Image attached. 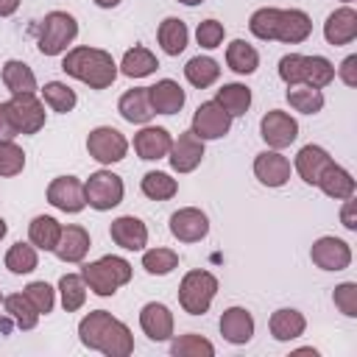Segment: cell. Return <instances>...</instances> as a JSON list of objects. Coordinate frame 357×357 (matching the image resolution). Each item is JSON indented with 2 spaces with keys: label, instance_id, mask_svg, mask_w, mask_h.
<instances>
[{
  "label": "cell",
  "instance_id": "39",
  "mask_svg": "<svg viewBox=\"0 0 357 357\" xmlns=\"http://www.w3.org/2000/svg\"><path fill=\"white\" fill-rule=\"evenodd\" d=\"M39 265V254H36V245L31 243H14L8 251H6V268L14 273V276H22V273H31L36 271Z\"/></svg>",
  "mask_w": 357,
  "mask_h": 357
},
{
  "label": "cell",
  "instance_id": "3",
  "mask_svg": "<svg viewBox=\"0 0 357 357\" xmlns=\"http://www.w3.org/2000/svg\"><path fill=\"white\" fill-rule=\"evenodd\" d=\"M131 273H134L131 262L123 259V257H117V254H106V257H100L95 262H86L81 268V276H84L86 287L95 296H103V298L106 296H114L123 284H128L131 282Z\"/></svg>",
  "mask_w": 357,
  "mask_h": 357
},
{
  "label": "cell",
  "instance_id": "12",
  "mask_svg": "<svg viewBox=\"0 0 357 357\" xmlns=\"http://www.w3.org/2000/svg\"><path fill=\"white\" fill-rule=\"evenodd\" d=\"M310 259L321 271H346L351 265V248H349L346 240L332 237V234H324V237H318L312 243Z\"/></svg>",
  "mask_w": 357,
  "mask_h": 357
},
{
  "label": "cell",
  "instance_id": "2",
  "mask_svg": "<svg viewBox=\"0 0 357 357\" xmlns=\"http://www.w3.org/2000/svg\"><path fill=\"white\" fill-rule=\"evenodd\" d=\"M61 70L70 75V78H78L81 84H86L89 89H106L114 84L117 78V64L112 59V53L100 50V47H73L64 53L61 59Z\"/></svg>",
  "mask_w": 357,
  "mask_h": 357
},
{
  "label": "cell",
  "instance_id": "9",
  "mask_svg": "<svg viewBox=\"0 0 357 357\" xmlns=\"http://www.w3.org/2000/svg\"><path fill=\"white\" fill-rule=\"evenodd\" d=\"M259 134H262V139L268 142V148L282 151V148H287V145L296 142V137H298V123H296V117H290L287 112L271 109V112H265L262 120H259Z\"/></svg>",
  "mask_w": 357,
  "mask_h": 357
},
{
  "label": "cell",
  "instance_id": "8",
  "mask_svg": "<svg viewBox=\"0 0 357 357\" xmlns=\"http://www.w3.org/2000/svg\"><path fill=\"white\" fill-rule=\"evenodd\" d=\"M8 112H11V123H14L17 134H39L45 128V117H47L45 114V103L33 92L11 95Z\"/></svg>",
  "mask_w": 357,
  "mask_h": 357
},
{
  "label": "cell",
  "instance_id": "49",
  "mask_svg": "<svg viewBox=\"0 0 357 357\" xmlns=\"http://www.w3.org/2000/svg\"><path fill=\"white\" fill-rule=\"evenodd\" d=\"M335 307L346 315V318H357V282H343L335 287L332 293Z\"/></svg>",
  "mask_w": 357,
  "mask_h": 357
},
{
  "label": "cell",
  "instance_id": "18",
  "mask_svg": "<svg viewBox=\"0 0 357 357\" xmlns=\"http://www.w3.org/2000/svg\"><path fill=\"white\" fill-rule=\"evenodd\" d=\"M89 245H92L89 231L78 223H67V226H61V234H59V243H56L53 254L61 262H84Z\"/></svg>",
  "mask_w": 357,
  "mask_h": 357
},
{
  "label": "cell",
  "instance_id": "14",
  "mask_svg": "<svg viewBox=\"0 0 357 357\" xmlns=\"http://www.w3.org/2000/svg\"><path fill=\"white\" fill-rule=\"evenodd\" d=\"M167 159H170V167L176 173H192L204 159V139H198L192 131H181L173 139Z\"/></svg>",
  "mask_w": 357,
  "mask_h": 357
},
{
  "label": "cell",
  "instance_id": "45",
  "mask_svg": "<svg viewBox=\"0 0 357 357\" xmlns=\"http://www.w3.org/2000/svg\"><path fill=\"white\" fill-rule=\"evenodd\" d=\"M25 170V151L14 139H0V178H11Z\"/></svg>",
  "mask_w": 357,
  "mask_h": 357
},
{
  "label": "cell",
  "instance_id": "50",
  "mask_svg": "<svg viewBox=\"0 0 357 357\" xmlns=\"http://www.w3.org/2000/svg\"><path fill=\"white\" fill-rule=\"evenodd\" d=\"M337 75L346 86H357V56H346L343 64L337 67Z\"/></svg>",
  "mask_w": 357,
  "mask_h": 357
},
{
  "label": "cell",
  "instance_id": "48",
  "mask_svg": "<svg viewBox=\"0 0 357 357\" xmlns=\"http://www.w3.org/2000/svg\"><path fill=\"white\" fill-rule=\"evenodd\" d=\"M279 78L287 86H296L304 81V56L301 53H287L279 59Z\"/></svg>",
  "mask_w": 357,
  "mask_h": 357
},
{
  "label": "cell",
  "instance_id": "6",
  "mask_svg": "<svg viewBox=\"0 0 357 357\" xmlns=\"http://www.w3.org/2000/svg\"><path fill=\"white\" fill-rule=\"evenodd\" d=\"M123 195H126V187H123V178L112 170H95L86 181H84V198H86V206L98 209V212H109L114 209L117 204H123Z\"/></svg>",
  "mask_w": 357,
  "mask_h": 357
},
{
  "label": "cell",
  "instance_id": "44",
  "mask_svg": "<svg viewBox=\"0 0 357 357\" xmlns=\"http://www.w3.org/2000/svg\"><path fill=\"white\" fill-rule=\"evenodd\" d=\"M170 354L173 357H212L215 354V346L204 335L190 332V335H181V337H176L170 343Z\"/></svg>",
  "mask_w": 357,
  "mask_h": 357
},
{
  "label": "cell",
  "instance_id": "58",
  "mask_svg": "<svg viewBox=\"0 0 357 357\" xmlns=\"http://www.w3.org/2000/svg\"><path fill=\"white\" fill-rule=\"evenodd\" d=\"M343 3H351V0H343Z\"/></svg>",
  "mask_w": 357,
  "mask_h": 357
},
{
  "label": "cell",
  "instance_id": "29",
  "mask_svg": "<svg viewBox=\"0 0 357 357\" xmlns=\"http://www.w3.org/2000/svg\"><path fill=\"white\" fill-rule=\"evenodd\" d=\"M156 67H159V59L148 47L134 45L131 50H126V56H123V61H120L117 70L123 75H128V78H145V75H153Z\"/></svg>",
  "mask_w": 357,
  "mask_h": 357
},
{
  "label": "cell",
  "instance_id": "40",
  "mask_svg": "<svg viewBox=\"0 0 357 357\" xmlns=\"http://www.w3.org/2000/svg\"><path fill=\"white\" fill-rule=\"evenodd\" d=\"M42 98H45V103H47L53 112H59V114L73 112L75 103H78L75 89H70L64 81H47V84L42 86Z\"/></svg>",
  "mask_w": 357,
  "mask_h": 357
},
{
  "label": "cell",
  "instance_id": "54",
  "mask_svg": "<svg viewBox=\"0 0 357 357\" xmlns=\"http://www.w3.org/2000/svg\"><path fill=\"white\" fill-rule=\"evenodd\" d=\"M98 8H114V6H120V0H92Z\"/></svg>",
  "mask_w": 357,
  "mask_h": 357
},
{
  "label": "cell",
  "instance_id": "21",
  "mask_svg": "<svg viewBox=\"0 0 357 357\" xmlns=\"http://www.w3.org/2000/svg\"><path fill=\"white\" fill-rule=\"evenodd\" d=\"M220 335L234 346H245L254 337V315L245 307H229L220 315Z\"/></svg>",
  "mask_w": 357,
  "mask_h": 357
},
{
  "label": "cell",
  "instance_id": "56",
  "mask_svg": "<svg viewBox=\"0 0 357 357\" xmlns=\"http://www.w3.org/2000/svg\"><path fill=\"white\" fill-rule=\"evenodd\" d=\"M181 6H198V3H204V0H178Z\"/></svg>",
  "mask_w": 357,
  "mask_h": 357
},
{
  "label": "cell",
  "instance_id": "30",
  "mask_svg": "<svg viewBox=\"0 0 357 357\" xmlns=\"http://www.w3.org/2000/svg\"><path fill=\"white\" fill-rule=\"evenodd\" d=\"M59 234H61V223L50 215H36L28 223V243L36 245L39 251H53L59 243Z\"/></svg>",
  "mask_w": 357,
  "mask_h": 357
},
{
  "label": "cell",
  "instance_id": "1",
  "mask_svg": "<svg viewBox=\"0 0 357 357\" xmlns=\"http://www.w3.org/2000/svg\"><path fill=\"white\" fill-rule=\"evenodd\" d=\"M78 340L106 357H128L134 351L131 329L106 310H92L78 324Z\"/></svg>",
  "mask_w": 357,
  "mask_h": 357
},
{
  "label": "cell",
  "instance_id": "46",
  "mask_svg": "<svg viewBox=\"0 0 357 357\" xmlns=\"http://www.w3.org/2000/svg\"><path fill=\"white\" fill-rule=\"evenodd\" d=\"M22 293L28 296V301L36 307V312H39V315L53 312V307H56V290H53L47 282H31Z\"/></svg>",
  "mask_w": 357,
  "mask_h": 357
},
{
  "label": "cell",
  "instance_id": "37",
  "mask_svg": "<svg viewBox=\"0 0 357 357\" xmlns=\"http://www.w3.org/2000/svg\"><path fill=\"white\" fill-rule=\"evenodd\" d=\"M86 282L81 273H64L59 279V296H61V307L67 312H78L86 304Z\"/></svg>",
  "mask_w": 357,
  "mask_h": 357
},
{
  "label": "cell",
  "instance_id": "53",
  "mask_svg": "<svg viewBox=\"0 0 357 357\" xmlns=\"http://www.w3.org/2000/svg\"><path fill=\"white\" fill-rule=\"evenodd\" d=\"M20 8V0H0V17H11Z\"/></svg>",
  "mask_w": 357,
  "mask_h": 357
},
{
  "label": "cell",
  "instance_id": "52",
  "mask_svg": "<svg viewBox=\"0 0 357 357\" xmlns=\"http://www.w3.org/2000/svg\"><path fill=\"white\" fill-rule=\"evenodd\" d=\"M340 220H343V226H346L349 231H354V229H357V218H354V201H351V198H346V204H343V209H340Z\"/></svg>",
  "mask_w": 357,
  "mask_h": 357
},
{
  "label": "cell",
  "instance_id": "31",
  "mask_svg": "<svg viewBox=\"0 0 357 357\" xmlns=\"http://www.w3.org/2000/svg\"><path fill=\"white\" fill-rule=\"evenodd\" d=\"M3 84L11 95H22V92H36V75L33 70L20 61V59H8L3 64Z\"/></svg>",
  "mask_w": 357,
  "mask_h": 357
},
{
  "label": "cell",
  "instance_id": "17",
  "mask_svg": "<svg viewBox=\"0 0 357 357\" xmlns=\"http://www.w3.org/2000/svg\"><path fill=\"white\" fill-rule=\"evenodd\" d=\"M112 240L126 251H142L148 245V226L134 215H120L109 226Z\"/></svg>",
  "mask_w": 357,
  "mask_h": 357
},
{
  "label": "cell",
  "instance_id": "28",
  "mask_svg": "<svg viewBox=\"0 0 357 357\" xmlns=\"http://www.w3.org/2000/svg\"><path fill=\"white\" fill-rule=\"evenodd\" d=\"M156 39H159V47H162L167 56H178V53H184L187 42H190V31H187V25H184L178 17H165V20L159 22Z\"/></svg>",
  "mask_w": 357,
  "mask_h": 357
},
{
  "label": "cell",
  "instance_id": "47",
  "mask_svg": "<svg viewBox=\"0 0 357 357\" xmlns=\"http://www.w3.org/2000/svg\"><path fill=\"white\" fill-rule=\"evenodd\" d=\"M223 33H226V28H223V22H218V20H204V22H198V28H195V39H198V45H201L204 50L220 47V45H223Z\"/></svg>",
  "mask_w": 357,
  "mask_h": 357
},
{
  "label": "cell",
  "instance_id": "27",
  "mask_svg": "<svg viewBox=\"0 0 357 357\" xmlns=\"http://www.w3.org/2000/svg\"><path fill=\"white\" fill-rule=\"evenodd\" d=\"M332 162V156L321 148V145H304L298 153H296V173L307 181V184H315L318 176L324 173V167Z\"/></svg>",
  "mask_w": 357,
  "mask_h": 357
},
{
  "label": "cell",
  "instance_id": "10",
  "mask_svg": "<svg viewBox=\"0 0 357 357\" xmlns=\"http://www.w3.org/2000/svg\"><path fill=\"white\" fill-rule=\"evenodd\" d=\"M229 128H231V114H226L223 109H220V103H215V100H204L198 109H195V114H192V134L198 137V139H220V137H226L229 134Z\"/></svg>",
  "mask_w": 357,
  "mask_h": 357
},
{
  "label": "cell",
  "instance_id": "42",
  "mask_svg": "<svg viewBox=\"0 0 357 357\" xmlns=\"http://www.w3.org/2000/svg\"><path fill=\"white\" fill-rule=\"evenodd\" d=\"M142 268L151 276H167L178 268V254L173 248H162V245L148 248V251H142Z\"/></svg>",
  "mask_w": 357,
  "mask_h": 357
},
{
  "label": "cell",
  "instance_id": "26",
  "mask_svg": "<svg viewBox=\"0 0 357 357\" xmlns=\"http://www.w3.org/2000/svg\"><path fill=\"white\" fill-rule=\"evenodd\" d=\"M268 329H271L273 340L287 343V340H296V337L304 335V329H307V318H304L298 310H293V307H282V310H276V312L271 315Z\"/></svg>",
  "mask_w": 357,
  "mask_h": 357
},
{
  "label": "cell",
  "instance_id": "5",
  "mask_svg": "<svg viewBox=\"0 0 357 357\" xmlns=\"http://www.w3.org/2000/svg\"><path fill=\"white\" fill-rule=\"evenodd\" d=\"M218 293V279L209 271H187L178 284V304L190 315H204L212 307V298Z\"/></svg>",
  "mask_w": 357,
  "mask_h": 357
},
{
  "label": "cell",
  "instance_id": "33",
  "mask_svg": "<svg viewBox=\"0 0 357 357\" xmlns=\"http://www.w3.org/2000/svg\"><path fill=\"white\" fill-rule=\"evenodd\" d=\"M215 103H220V109L231 117H240L248 112L251 106V89L245 84H223L218 92H215Z\"/></svg>",
  "mask_w": 357,
  "mask_h": 357
},
{
  "label": "cell",
  "instance_id": "36",
  "mask_svg": "<svg viewBox=\"0 0 357 357\" xmlns=\"http://www.w3.org/2000/svg\"><path fill=\"white\" fill-rule=\"evenodd\" d=\"M3 310H6V315H8L20 329H33V326L39 324V312H36V307L28 301L25 293H11V296H6V298H3Z\"/></svg>",
  "mask_w": 357,
  "mask_h": 357
},
{
  "label": "cell",
  "instance_id": "13",
  "mask_svg": "<svg viewBox=\"0 0 357 357\" xmlns=\"http://www.w3.org/2000/svg\"><path fill=\"white\" fill-rule=\"evenodd\" d=\"M170 234L178 243H201L209 234V218L198 206H181L170 215Z\"/></svg>",
  "mask_w": 357,
  "mask_h": 357
},
{
  "label": "cell",
  "instance_id": "11",
  "mask_svg": "<svg viewBox=\"0 0 357 357\" xmlns=\"http://www.w3.org/2000/svg\"><path fill=\"white\" fill-rule=\"evenodd\" d=\"M47 204L56 206L59 212L78 215V212L86 206L84 181L75 178V176H56V178L47 184Z\"/></svg>",
  "mask_w": 357,
  "mask_h": 357
},
{
  "label": "cell",
  "instance_id": "24",
  "mask_svg": "<svg viewBox=\"0 0 357 357\" xmlns=\"http://www.w3.org/2000/svg\"><path fill=\"white\" fill-rule=\"evenodd\" d=\"M310 33H312V20H310L307 11H301V8H282L276 42L298 45V42H304Z\"/></svg>",
  "mask_w": 357,
  "mask_h": 357
},
{
  "label": "cell",
  "instance_id": "55",
  "mask_svg": "<svg viewBox=\"0 0 357 357\" xmlns=\"http://www.w3.org/2000/svg\"><path fill=\"white\" fill-rule=\"evenodd\" d=\"M6 231H8V226H6V220H3V218H0V240H3V237H6Z\"/></svg>",
  "mask_w": 357,
  "mask_h": 357
},
{
  "label": "cell",
  "instance_id": "19",
  "mask_svg": "<svg viewBox=\"0 0 357 357\" xmlns=\"http://www.w3.org/2000/svg\"><path fill=\"white\" fill-rule=\"evenodd\" d=\"M139 326H142V332H145L153 343L170 340V337H173V312H170L162 301H148V304L139 310Z\"/></svg>",
  "mask_w": 357,
  "mask_h": 357
},
{
  "label": "cell",
  "instance_id": "23",
  "mask_svg": "<svg viewBox=\"0 0 357 357\" xmlns=\"http://www.w3.org/2000/svg\"><path fill=\"white\" fill-rule=\"evenodd\" d=\"M117 112L126 123H134V126H145L151 117H153V109H151V98H148V86H134L128 92L120 95L117 100Z\"/></svg>",
  "mask_w": 357,
  "mask_h": 357
},
{
  "label": "cell",
  "instance_id": "57",
  "mask_svg": "<svg viewBox=\"0 0 357 357\" xmlns=\"http://www.w3.org/2000/svg\"><path fill=\"white\" fill-rule=\"evenodd\" d=\"M0 301H3V293H0Z\"/></svg>",
  "mask_w": 357,
  "mask_h": 357
},
{
  "label": "cell",
  "instance_id": "16",
  "mask_svg": "<svg viewBox=\"0 0 357 357\" xmlns=\"http://www.w3.org/2000/svg\"><path fill=\"white\" fill-rule=\"evenodd\" d=\"M254 176L265 187H284L290 181V159L282 156L279 151H262L254 159Z\"/></svg>",
  "mask_w": 357,
  "mask_h": 357
},
{
  "label": "cell",
  "instance_id": "22",
  "mask_svg": "<svg viewBox=\"0 0 357 357\" xmlns=\"http://www.w3.org/2000/svg\"><path fill=\"white\" fill-rule=\"evenodd\" d=\"M148 98H151L153 114H176V112H181V106L187 100L184 89L173 78H162L153 86H148Z\"/></svg>",
  "mask_w": 357,
  "mask_h": 357
},
{
  "label": "cell",
  "instance_id": "34",
  "mask_svg": "<svg viewBox=\"0 0 357 357\" xmlns=\"http://www.w3.org/2000/svg\"><path fill=\"white\" fill-rule=\"evenodd\" d=\"M226 64L231 73L237 75H251L259 67V53L245 42V39H234L226 47Z\"/></svg>",
  "mask_w": 357,
  "mask_h": 357
},
{
  "label": "cell",
  "instance_id": "32",
  "mask_svg": "<svg viewBox=\"0 0 357 357\" xmlns=\"http://www.w3.org/2000/svg\"><path fill=\"white\" fill-rule=\"evenodd\" d=\"M184 78L195 86V89H206L220 78V64L212 56H192L184 64Z\"/></svg>",
  "mask_w": 357,
  "mask_h": 357
},
{
  "label": "cell",
  "instance_id": "43",
  "mask_svg": "<svg viewBox=\"0 0 357 357\" xmlns=\"http://www.w3.org/2000/svg\"><path fill=\"white\" fill-rule=\"evenodd\" d=\"M279 17H282V8H271V6L257 8V11L251 14V20H248V31H251L257 39L271 42V39H276Z\"/></svg>",
  "mask_w": 357,
  "mask_h": 357
},
{
  "label": "cell",
  "instance_id": "15",
  "mask_svg": "<svg viewBox=\"0 0 357 357\" xmlns=\"http://www.w3.org/2000/svg\"><path fill=\"white\" fill-rule=\"evenodd\" d=\"M173 145V137L167 128L162 126H145L134 134V153L145 162H156V159H165L167 151Z\"/></svg>",
  "mask_w": 357,
  "mask_h": 357
},
{
  "label": "cell",
  "instance_id": "51",
  "mask_svg": "<svg viewBox=\"0 0 357 357\" xmlns=\"http://www.w3.org/2000/svg\"><path fill=\"white\" fill-rule=\"evenodd\" d=\"M17 128L11 123V112H8V100H0V139H14Z\"/></svg>",
  "mask_w": 357,
  "mask_h": 357
},
{
  "label": "cell",
  "instance_id": "7",
  "mask_svg": "<svg viewBox=\"0 0 357 357\" xmlns=\"http://www.w3.org/2000/svg\"><path fill=\"white\" fill-rule=\"evenodd\" d=\"M86 151L95 162L100 165H114L123 162L128 153V139L123 137V131H117L114 126H98L89 131L86 137Z\"/></svg>",
  "mask_w": 357,
  "mask_h": 357
},
{
  "label": "cell",
  "instance_id": "20",
  "mask_svg": "<svg viewBox=\"0 0 357 357\" xmlns=\"http://www.w3.org/2000/svg\"><path fill=\"white\" fill-rule=\"evenodd\" d=\"M324 39L335 47L351 45L357 39V11L351 6H343V8L332 11L324 22Z\"/></svg>",
  "mask_w": 357,
  "mask_h": 357
},
{
  "label": "cell",
  "instance_id": "38",
  "mask_svg": "<svg viewBox=\"0 0 357 357\" xmlns=\"http://www.w3.org/2000/svg\"><path fill=\"white\" fill-rule=\"evenodd\" d=\"M335 81V64L326 56H304V86L324 89Z\"/></svg>",
  "mask_w": 357,
  "mask_h": 357
},
{
  "label": "cell",
  "instance_id": "25",
  "mask_svg": "<svg viewBox=\"0 0 357 357\" xmlns=\"http://www.w3.org/2000/svg\"><path fill=\"white\" fill-rule=\"evenodd\" d=\"M315 184L321 187L324 195H329V198H335V201H346V198L354 195V178H351V173H349L346 167L335 165V162H329V165L324 167V173L318 176Z\"/></svg>",
  "mask_w": 357,
  "mask_h": 357
},
{
  "label": "cell",
  "instance_id": "35",
  "mask_svg": "<svg viewBox=\"0 0 357 357\" xmlns=\"http://www.w3.org/2000/svg\"><path fill=\"white\" fill-rule=\"evenodd\" d=\"M139 187H142V195L151 201H170L178 192V181L162 170H148L139 181Z\"/></svg>",
  "mask_w": 357,
  "mask_h": 357
},
{
  "label": "cell",
  "instance_id": "4",
  "mask_svg": "<svg viewBox=\"0 0 357 357\" xmlns=\"http://www.w3.org/2000/svg\"><path fill=\"white\" fill-rule=\"evenodd\" d=\"M78 36V20L67 11H47L39 22V36H36V47L42 56H61L67 50V45H73V39Z\"/></svg>",
  "mask_w": 357,
  "mask_h": 357
},
{
  "label": "cell",
  "instance_id": "41",
  "mask_svg": "<svg viewBox=\"0 0 357 357\" xmlns=\"http://www.w3.org/2000/svg\"><path fill=\"white\" fill-rule=\"evenodd\" d=\"M287 103H290V109H296L301 114H318L324 109V92L304 86V84H296L287 89Z\"/></svg>",
  "mask_w": 357,
  "mask_h": 357
}]
</instances>
